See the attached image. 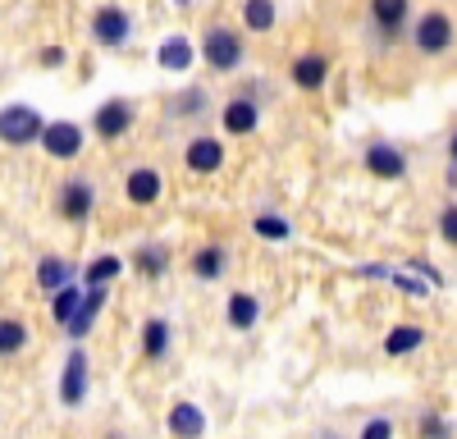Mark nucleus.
Returning a JSON list of instances; mask_svg holds the SVG:
<instances>
[{"mask_svg":"<svg viewBox=\"0 0 457 439\" xmlns=\"http://www.w3.org/2000/svg\"><path fill=\"white\" fill-rule=\"evenodd\" d=\"M202 60H206L215 73L238 69V64H243V37H238L234 28H224V23L206 28V37H202Z\"/></svg>","mask_w":457,"mask_h":439,"instance_id":"nucleus-1","label":"nucleus"},{"mask_svg":"<svg viewBox=\"0 0 457 439\" xmlns=\"http://www.w3.org/2000/svg\"><path fill=\"white\" fill-rule=\"evenodd\" d=\"M453 37H457V28H453V19L444 10L421 14V19H416V28H411V42H416V51H421V55H444L453 46Z\"/></svg>","mask_w":457,"mask_h":439,"instance_id":"nucleus-2","label":"nucleus"},{"mask_svg":"<svg viewBox=\"0 0 457 439\" xmlns=\"http://www.w3.org/2000/svg\"><path fill=\"white\" fill-rule=\"evenodd\" d=\"M42 133H46V124L32 105H5V115H0V137H5L10 146L42 142Z\"/></svg>","mask_w":457,"mask_h":439,"instance_id":"nucleus-3","label":"nucleus"},{"mask_svg":"<svg viewBox=\"0 0 457 439\" xmlns=\"http://www.w3.org/2000/svg\"><path fill=\"white\" fill-rule=\"evenodd\" d=\"M42 146L55 161H73V156H83V128L73 120H51L46 133H42Z\"/></svg>","mask_w":457,"mask_h":439,"instance_id":"nucleus-4","label":"nucleus"},{"mask_svg":"<svg viewBox=\"0 0 457 439\" xmlns=\"http://www.w3.org/2000/svg\"><path fill=\"white\" fill-rule=\"evenodd\" d=\"M129 32H133V19H129L124 10L105 5V10L92 14V37H96L101 46H124V42H129Z\"/></svg>","mask_w":457,"mask_h":439,"instance_id":"nucleus-5","label":"nucleus"},{"mask_svg":"<svg viewBox=\"0 0 457 439\" xmlns=\"http://www.w3.org/2000/svg\"><path fill=\"white\" fill-rule=\"evenodd\" d=\"M92 206H96V193H92L87 178H69L60 188V215L73 220V225H83V220L92 215Z\"/></svg>","mask_w":457,"mask_h":439,"instance_id":"nucleus-6","label":"nucleus"},{"mask_svg":"<svg viewBox=\"0 0 457 439\" xmlns=\"http://www.w3.org/2000/svg\"><path fill=\"white\" fill-rule=\"evenodd\" d=\"M87 393V352L83 348H73L69 361H64V380H60V402L64 408H79Z\"/></svg>","mask_w":457,"mask_h":439,"instance_id":"nucleus-7","label":"nucleus"},{"mask_svg":"<svg viewBox=\"0 0 457 439\" xmlns=\"http://www.w3.org/2000/svg\"><path fill=\"white\" fill-rule=\"evenodd\" d=\"M161 188H165V178H161V170H151V165H137L124 178V193H129L133 206H151V202L161 197Z\"/></svg>","mask_w":457,"mask_h":439,"instance_id":"nucleus-8","label":"nucleus"},{"mask_svg":"<svg viewBox=\"0 0 457 439\" xmlns=\"http://www.w3.org/2000/svg\"><path fill=\"white\" fill-rule=\"evenodd\" d=\"M366 170H370L375 178H403V174H407V161H403L398 146L370 142V146H366Z\"/></svg>","mask_w":457,"mask_h":439,"instance_id":"nucleus-9","label":"nucleus"},{"mask_svg":"<svg viewBox=\"0 0 457 439\" xmlns=\"http://www.w3.org/2000/svg\"><path fill=\"white\" fill-rule=\"evenodd\" d=\"M183 165L193 174H215L224 165V146L215 137H193V142H187V152H183Z\"/></svg>","mask_w":457,"mask_h":439,"instance_id":"nucleus-10","label":"nucleus"},{"mask_svg":"<svg viewBox=\"0 0 457 439\" xmlns=\"http://www.w3.org/2000/svg\"><path fill=\"white\" fill-rule=\"evenodd\" d=\"M256 120H261V110H256V101L252 96H238V101H228L224 105V115H220V124L234 133V137H247L252 128H256Z\"/></svg>","mask_w":457,"mask_h":439,"instance_id":"nucleus-11","label":"nucleus"},{"mask_svg":"<svg viewBox=\"0 0 457 439\" xmlns=\"http://www.w3.org/2000/svg\"><path fill=\"white\" fill-rule=\"evenodd\" d=\"M129 124H133V105L129 101H105L96 110V133L101 137H120V133H129Z\"/></svg>","mask_w":457,"mask_h":439,"instance_id":"nucleus-12","label":"nucleus"},{"mask_svg":"<svg viewBox=\"0 0 457 439\" xmlns=\"http://www.w3.org/2000/svg\"><path fill=\"white\" fill-rule=\"evenodd\" d=\"M156 60H161V69L165 73H183V69H193V42L187 37H165V42L156 46Z\"/></svg>","mask_w":457,"mask_h":439,"instance_id":"nucleus-13","label":"nucleus"},{"mask_svg":"<svg viewBox=\"0 0 457 439\" xmlns=\"http://www.w3.org/2000/svg\"><path fill=\"white\" fill-rule=\"evenodd\" d=\"M325 73H329V60H325V55H297V60H293V83H297L302 92H316V87L325 83Z\"/></svg>","mask_w":457,"mask_h":439,"instance_id":"nucleus-14","label":"nucleus"},{"mask_svg":"<svg viewBox=\"0 0 457 439\" xmlns=\"http://www.w3.org/2000/svg\"><path fill=\"white\" fill-rule=\"evenodd\" d=\"M170 430H174L179 439H202V430H206V417H202V408H197V402H179V408L170 412Z\"/></svg>","mask_w":457,"mask_h":439,"instance_id":"nucleus-15","label":"nucleus"},{"mask_svg":"<svg viewBox=\"0 0 457 439\" xmlns=\"http://www.w3.org/2000/svg\"><path fill=\"white\" fill-rule=\"evenodd\" d=\"M421 339H426V329H421V325H394V329H389V339H385V352H389V357L416 352V348H421Z\"/></svg>","mask_w":457,"mask_h":439,"instance_id":"nucleus-16","label":"nucleus"},{"mask_svg":"<svg viewBox=\"0 0 457 439\" xmlns=\"http://www.w3.org/2000/svg\"><path fill=\"white\" fill-rule=\"evenodd\" d=\"M101 307H105V288H87V298H83V311H79V320L69 325V339H83L87 329L96 325V316H101Z\"/></svg>","mask_w":457,"mask_h":439,"instance_id":"nucleus-17","label":"nucleus"},{"mask_svg":"<svg viewBox=\"0 0 457 439\" xmlns=\"http://www.w3.org/2000/svg\"><path fill=\"white\" fill-rule=\"evenodd\" d=\"M69 275H73V266L60 261V256H46V261L37 266V284L51 288V293H64V288H69Z\"/></svg>","mask_w":457,"mask_h":439,"instance_id":"nucleus-18","label":"nucleus"},{"mask_svg":"<svg viewBox=\"0 0 457 439\" xmlns=\"http://www.w3.org/2000/svg\"><path fill=\"white\" fill-rule=\"evenodd\" d=\"M142 352H146V357H165V352H170V325H165L161 316H151V320L142 325Z\"/></svg>","mask_w":457,"mask_h":439,"instance_id":"nucleus-19","label":"nucleus"},{"mask_svg":"<svg viewBox=\"0 0 457 439\" xmlns=\"http://www.w3.org/2000/svg\"><path fill=\"white\" fill-rule=\"evenodd\" d=\"M256 316H261V302L252 298V293H234V298H228V325L234 329H252Z\"/></svg>","mask_w":457,"mask_h":439,"instance_id":"nucleus-20","label":"nucleus"},{"mask_svg":"<svg viewBox=\"0 0 457 439\" xmlns=\"http://www.w3.org/2000/svg\"><path fill=\"white\" fill-rule=\"evenodd\" d=\"M228 266V252L220 247V243H211V247H202L197 256H193V270H197V279H220V270Z\"/></svg>","mask_w":457,"mask_h":439,"instance_id":"nucleus-21","label":"nucleus"},{"mask_svg":"<svg viewBox=\"0 0 457 439\" xmlns=\"http://www.w3.org/2000/svg\"><path fill=\"white\" fill-rule=\"evenodd\" d=\"M83 298L87 293H79V288H64V293H55V302H51V316L69 329L73 320H79V311H83Z\"/></svg>","mask_w":457,"mask_h":439,"instance_id":"nucleus-22","label":"nucleus"},{"mask_svg":"<svg viewBox=\"0 0 457 439\" xmlns=\"http://www.w3.org/2000/svg\"><path fill=\"white\" fill-rule=\"evenodd\" d=\"M120 270H124L120 256H96V261L83 270V284H87V288H105V284H110L114 275H120Z\"/></svg>","mask_w":457,"mask_h":439,"instance_id":"nucleus-23","label":"nucleus"},{"mask_svg":"<svg viewBox=\"0 0 457 439\" xmlns=\"http://www.w3.org/2000/svg\"><path fill=\"white\" fill-rule=\"evenodd\" d=\"M243 23L252 32H270L275 28V5H270V0H247V5H243Z\"/></svg>","mask_w":457,"mask_h":439,"instance_id":"nucleus-24","label":"nucleus"},{"mask_svg":"<svg viewBox=\"0 0 457 439\" xmlns=\"http://www.w3.org/2000/svg\"><path fill=\"white\" fill-rule=\"evenodd\" d=\"M252 229H256L261 238H270V243H284V238L293 234V225H288L284 215H256V220H252Z\"/></svg>","mask_w":457,"mask_h":439,"instance_id":"nucleus-25","label":"nucleus"},{"mask_svg":"<svg viewBox=\"0 0 457 439\" xmlns=\"http://www.w3.org/2000/svg\"><path fill=\"white\" fill-rule=\"evenodd\" d=\"M407 0H375L370 5V14H375V23H385V28H398L403 19H407Z\"/></svg>","mask_w":457,"mask_h":439,"instance_id":"nucleus-26","label":"nucleus"},{"mask_svg":"<svg viewBox=\"0 0 457 439\" xmlns=\"http://www.w3.org/2000/svg\"><path fill=\"white\" fill-rule=\"evenodd\" d=\"M23 339H28V329H23V320H5V325H0V352H19L23 348Z\"/></svg>","mask_w":457,"mask_h":439,"instance_id":"nucleus-27","label":"nucleus"},{"mask_svg":"<svg viewBox=\"0 0 457 439\" xmlns=\"http://www.w3.org/2000/svg\"><path fill=\"white\" fill-rule=\"evenodd\" d=\"M137 266H142L146 275H161V270H165V247H142V252H137Z\"/></svg>","mask_w":457,"mask_h":439,"instance_id":"nucleus-28","label":"nucleus"},{"mask_svg":"<svg viewBox=\"0 0 457 439\" xmlns=\"http://www.w3.org/2000/svg\"><path fill=\"white\" fill-rule=\"evenodd\" d=\"M439 234H444V243L457 247V206H444L439 211Z\"/></svg>","mask_w":457,"mask_h":439,"instance_id":"nucleus-29","label":"nucleus"},{"mask_svg":"<svg viewBox=\"0 0 457 439\" xmlns=\"http://www.w3.org/2000/svg\"><path fill=\"white\" fill-rule=\"evenodd\" d=\"M403 293H411V298H426V293H430V284L426 279H416V275H389Z\"/></svg>","mask_w":457,"mask_h":439,"instance_id":"nucleus-30","label":"nucleus"},{"mask_svg":"<svg viewBox=\"0 0 457 439\" xmlns=\"http://www.w3.org/2000/svg\"><path fill=\"white\" fill-rule=\"evenodd\" d=\"M361 439H394V426H389L385 417H375V421L361 426Z\"/></svg>","mask_w":457,"mask_h":439,"instance_id":"nucleus-31","label":"nucleus"},{"mask_svg":"<svg viewBox=\"0 0 457 439\" xmlns=\"http://www.w3.org/2000/svg\"><path fill=\"white\" fill-rule=\"evenodd\" d=\"M421 430H426V439H448V426L435 417V412H426V421H421Z\"/></svg>","mask_w":457,"mask_h":439,"instance_id":"nucleus-32","label":"nucleus"},{"mask_svg":"<svg viewBox=\"0 0 457 439\" xmlns=\"http://www.w3.org/2000/svg\"><path fill=\"white\" fill-rule=\"evenodd\" d=\"M42 64H51V69H55V64H64V51H60V46H55V51H46V55H42Z\"/></svg>","mask_w":457,"mask_h":439,"instance_id":"nucleus-33","label":"nucleus"},{"mask_svg":"<svg viewBox=\"0 0 457 439\" xmlns=\"http://www.w3.org/2000/svg\"><path fill=\"white\" fill-rule=\"evenodd\" d=\"M448 156H453V165H457V133H453V142H448Z\"/></svg>","mask_w":457,"mask_h":439,"instance_id":"nucleus-34","label":"nucleus"}]
</instances>
